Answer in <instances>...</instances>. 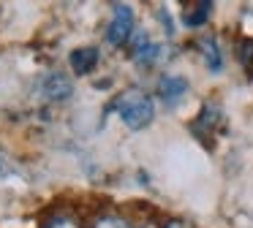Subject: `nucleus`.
<instances>
[{
	"mask_svg": "<svg viewBox=\"0 0 253 228\" xmlns=\"http://www.w3.org/2000/svg\"><path fill=\"white\" fill-rule=\"evenodd\" d=\"M188 79L185 76H177V74H166V76H161L158 79V98H164L166 103H177L182 95L188 92Z\"/></svg>",
	"mask_w": 253,
	"mask_h": 228,
	"instance_id": "3",
	"label": "nucleus"
},
{
	"mask_svg": "<svg viewBox=\"0 0 253 228\" xmlns=\"http://www.w3.org/2000/svg\"><path fill=\"white\" fill-rule=\"evenodd\" d=\"M199 52H202L204 65H207L210 74H220L223 71V54H220V46L215 38H202L199 41Z\"/></svg>",
	"mask_w": 253,
	"mask_h": 228,
	"instance_id": "6",
	"label": "nucleus"
},
{
	"mask_svg": "<svg viewBox=\"0 0 253 228\" xmlns=\"http://www.w3.org/2000/svg\"><path fill=\"white\" fill-rule=\"evenodd\" d=\"M68 63H71V71L77 76H87L93 74V68L98 65V49L95 46H79L68 54Z\"/></svg>",
	"mask_w": 253,
	"mask_h": 228,
	"instance_id": "4",
	"label": "nucleus"
},
{
	"mask_svg": "<svg viewBox=\"0 0 253 228\" xmlns=\"http://www.w3.org/2000/svg\"><path fill=\"white\" fill-rule=\"evenodd\" d=\"M41 90L49 101H68L74 92V84L66 74H49L44 81H41Z\"/></svg>",
	"mask_w": 253,
	"mask_h": 228,
	"instance_id": "5",
	"label": "nucleus"
},
{
	"mask_svg": "<svg viewBox=\"0 0 253 228\" xmlns=\"http://www.w3.org/2000/svg\"><path fill=\"white\" fill-rule=\"evenodd\" d=\"M95 228H126V223L117 220V217H106V220L95 223Z\"/></svg>",
	"mask_w": 253,
	"mask_h": 228,
	"instance_id": "12",
	"label": "nucleus"
},
{
	"mask_svg": "<svg viewBox=\"0 0 253 228\" xmlns=\"http://www.w3.org/2000/svg\"><path fill=\"white\" fill-rule=\"evenodd\" d=\"M218 119H220V109L215 106V103H204L202 112H199V119L196 125H193V130H196L202 139H207V133L212 128H218Z\"/></svg>",
	"mask_w": 253,
	"mask_h": 228,
	"instance_id": "8",
	"label": "nucleus"
},
{
	"mask_svg": "<svg viewBox=\"0 0 253 228\" xmlns=\"http://www.w3.org/2000/svg\"><path fill=\"white\" fill-rule=\"evenodd\" d=\"M210 11H212V3H210V0L199 3L196 8L191 11V14H185V25H188V27H202L204 22L210 19Z\"/></svg>",
	"mask_w": 253,
	"mask_h": 228,
	"instance_id": "9",
	"label": "nucleus"
},
{
	"mask_svg": "<svg viewBox=\"0 0 253 228\" xmlns=\"http://www.w3.org/2000/svg\"><path fill=\"white\" fill-rule=\"evenodd\" d=\"M0 168H3V163H0Z\"/></svg>",
	"mask_w": 253,
	"mask_h": 228,
	"instance_id": "13",
	"label": "nucleus"
},
{
	"mask_svg": "<svg viewBox=\"0 0 253 228\" xmlns=\"http://www.w3.org/2000/svg\"><path fill=\"white\" fill-rule=\"evenodd\" d=\"M115 112L120 114L123 125L131 130H142L153 122L155 117V106H153V98H147L142 90H128L123 92L120 98L115 101Z\"/></svg>",
	"mask_w": 253,
	"mask_h": 228,
	"instance_id": "1",
	"label": "nucleus"
},
{
	"mask_svg": "<svg viewBox=\"0 0 253 228\" xmlns=\"http://www.w3.org/2000/svg\"><path fill=\"white\" fill-rule=\"evenodd\" d=\"M242 63H245V71L253 79V41H242Z\"/></svg>",
	"mask_w": 253,
	"mask_h": 228,
	"instance_id": "10",
	"label": "nucleus"
},
{
	"mask_svg": "<svg viewBox=\"0 0 253 228\" xmlns=\"http://www.w3.org/2000/svg\"><path fill=\"white\" fill-rule=\"evenodd\" d=\"M133 33V8L128 3H115L112 5V22L106 27V43L120 46L131 38Z\"/></svg>",
	"mask_w": 253,
	"mask_h": 228,
	"instance_id": "2",
	"label": "nucleus"
},
{
	"mask_svg": "<svg viewBox=\"0 0 253 228\" xmlns=\"http://www.w3.org/2000/svg\"><path fill=\"white\" fill-rule=\"evenodd\" d=\"M44 228H77V223H74L71 217H52Z\"/></svg>",
	"mask_w": 253,
	"mask_h": 228,
	"instance_id": "11",
	"label": "nucleus"
},
{
	"mask_svg": "<svg viewBox=\"0 0 253 228\" xmlns=\"http://www.w3.org/2000/svg\"><path fill=\"white\" fill-rule=\"evenodd\" d=\"M133 57H136L139 65H144V68H153V65H158V63H164V60H166V46H164V43L147 41L142 49H136V52H133Z\"/></svg>",
	"mask_w": 253,
	"mask_h": 228,
	"instance_id": "7",
	"label": "nucleus"
}]
</instances>
